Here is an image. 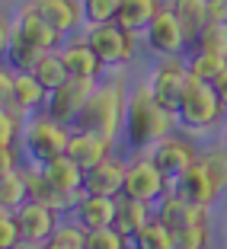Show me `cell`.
Here are the masks:
<instances>
[{
    "mask_svg": "<svg viewBox=\"0 0 227 249\" xmlns=\"http://www.w3.org/2000/svg\"><path fill=\"white\" fill-rule=\"evenodd\" d=\"M125 243H132L128 236H122L115 227H96V230H87V249H122Z\"/></svg>",
    "mask_w": 227,
    "mask_h": 249,
    "instance_id": "cell-31",
    "label": "cell"
},
{
    "mask_svg": "<svg viewBox=\"0 0 227 249\" xmlns=\"http://www.w3.org/2000/svg\"><path fill=\"white\" fill-rule=\"evenodd\" d=\"M224 150H227V128H224Z\"/></svg>",
    "mask_w": 227,
    "mask_h": 249,
    "instance_id": "cell-42",
    "label": "cell"
},
{
    "mask_svg": "<svg viewBox=\"0 0 227 249\" xmlns=\"http://www.w3.org/2000/svg\"><path fill=\"white\" fill-rule=\"evenodd\" d=\"M45 54V48H38L36 42H29V38L22 36L19 29H13V36H10V45H7V61L13 71H32L36 67V61Z\"/></svg>",
    "mask_w": 227,
    "mask_h": 249,
    "instance_id": "cell-24",
    "label": "cell"
},
{
    "mask_svg": "<svg viewBox=\"0 0 227 249\" xmlns=\"http://www.w3.org/2000/svg\"><path fill=\"white\" fill-rule=\"evenodd\" d=\"M93 87H96V80L67 77L61 87H55L52 93H48V115L58 118V122H64V124L77 122V115H80V109L87 106Z\"/></svg>",
    "mask_w": 227,
    "mask_h": 249,
    "instance_id": "cell-9",
    "label": "cell"
},
{
    "mask_svg": "<svg viewBox=\"0 0 227 249\" xmlns=\"http://www.w3.org/2000/svg\"><path fill=\"white\" fill-rule=\"evenodd\" d=\"M195 160H198L195 147H192L186 138H173V134H167V138H160L157 147H154V163L170 176V182H176V179L183 176Z\"/></svg>",
    "mask_w": 227,
    "mask_h": 249,
    "instance_id": "cell-11",
    "label": "cell"
},
{
    "mask_svg": "<svg viewBox=\"0 0 227 249\" xmlns=\"http://www.w3.org/2000/svg\"><path fill=\"white\" fill-rule=\"evenodd\" d=\"M122 7V0H83V19L93 22H112Z\"/></svg>",
    "mask_w": 227,
    "mask_h": 249,
    "instance_id": "cell-32",
    "label": "cell"
},
{
    "mask_svg": "<svg viewBox=\"0 0 227 249\" xmlns=\"http://www.w3.org/2000/svg\"><path fill=\"white\" fill-rule=\"evenodd\" d=\"M205 22H227V0H208V19Z\"/></svg>",
    "mask_w": 227,
    "mask_h": 249,
    "instance_id": "cell-39",
    "label": "cell"
},
{
    "mask_svg": "<svg viewBox=\"0 0 227 249\" xmlns=\"http://www.w3.org/2000/svg\"><path fill=\"white\" fill-rule=\"evenodd\" d=\"M10 36H13V26L3 13H0V54H7V45H10Z\"/></svg>",
    "mask_w": 227,
    "mask_h": 249,
    "instance_id": "cell-40",
    "label": "cell"
},
{
    "mask_svg": "<svg viewBox=\"0 0 227 249\" xmlns=\"http://www.w3.org/2000/svg\"><path fill=\"white\" fill-rule=\"evenodd\" d=\"M45 99H48V89L42 87V80H38L36 73L32 71H16V89H13L10 109H13L16 115H22V112L45 106Z\"/></svg>",
    "mask_w": 227,
    "mask_h": 249,
    "instance_id": "cell-21",
    "label": "cell"
},
{
    "mask_svg": "<svg viewBox=\"0 0 227 249\" xmlns=\"http://www.w3.org/2000/svg\"><path fill=\"white\" fill-rule=\"evenodd\" d=\"M87 42L96 52V58L103 61V64H109V67L125 64V61H132V54H134V32L118 26L115 19L112 22H93L87 29Z\"/></svg>",
    "mask_w": 227,
    "mask_h": 249,
    "instance_id": "cell-5",
    "label": "cell"
},
{
    "mask_svg": "<svg viewBox=\"0 0 227 249\" xmlns=\"http://www.w3.org/2000/svg\"><path fill=\"white\" fill-rule=\"evenodd\" d=\"M32 73H36L38 80H42V87L52 93L55 87H61V83L71 77L67 73V67H64V61H61V54L58 52H45L42 58L36 61V67H32Z\"/></svg>",
    "mask_w": 227,
    "mask_h": 249,
    "instance_id": "cell-26",
    "label": "cell"
},
{
    "mask_svg": "<svg viewBox=\"0 0 227 249\" xmlns=\"http://www.w3.org/2000/svg\"><path fill=\"white\" fill-rule=\"evenodd\" d=\"M227 64V58H221V54H211V52H195L189 58V73L195 77V80H205L211 83L214 77L221 73V67Z\"/></svg>",
    "mask_w": 227,
    "mask_h": 249,
    "instance_id": "cell-30",
    "label": "cell"
},
{
    "mask_svg": "<svg viewBox=\"0 0 227 249\" xmlns=\"http://www.w3.org/2000/svg\"><path fill=\"white\" fill-rule=\"evenodd\" d=\"M170 10L183 19L189 42H195V36L202 32V26L208 19V0H170Z\"/></svg>",
    "mask_w": 227,
    "mask_h": 249,
    "instance_id": "cell-25",
    "label": "cell"
},
{
    "mask_svg": "<svg viewBox=\"0 0 227 249\" xmlns=\"http://www.w3.org/2000/svg\"><path fill=\"white\" fill-rule=\"evenodd\" d=\"M211 87L218 89V96H221V103L227 106V64L221 67V73H218V77H214V80H211Z\"/></svg>",
    "mask_w": 227,
    "mask_h": 249,
    "instance_id": "cell-41",
    "label": "cell"
},
{
    "mask_svg": "<svg viewBox=\"0 0 227 249\" xmlns=\"http://www.w3.org/2000/svg\"><path fill=\"white\" fill-rule=\"evenodd\" d=\"M67 141H71L67 124L58 122V118H52L48 112H45V115H36L29 124H26V131H22V144H26L29 157L38 163V166L48 163L58 154H67Z\"/></svg>",
    "mask_w": 227,
    "mask_h": 249,
    "instance_id": "cell-4",
    "label": "cell"
},
{
    "mask_svg": "<svg viewBox=\"0 0 227 249\" xmlns=\"http://www.w3.org/2000/svg\"><path fill=\"white\" fill-rule=\"evenodd\" d=\"M189 80H192L189 64H186V61H179L176 54H167V58L160 61V67L154 71L151 89H154V96L160 99L163 106H167V109L176 112V103H179V96L186 93Z\"/></svg>",
    "mask_w": 227,
    "mask_h": 249,
    "instance_id": "cell-10",
    "label": "cell"
},
{
    "mask_svg": "<svg viewBox=\"0 0 227 249\" xmlns=\"http://www.w3.org/2000/svg\"><path fill=\"white\" fill-rule=\"evenodd\" d=\"M13 214H16V227H19L22 243H48V236L58 227V208L45 205L38 198H26Z\"/></svg>",
    "mask_w": 227,
    "mask_h": 249,
    "instance_id": "cell-8",
    "label": "cell"
},
{
    "mask_svg": "<svg viewBox=\"0 0 227 249\" xmlns=\"http://www.w3.org/2000/svg\"><path fill=\"white\" fill-rule=\"evenodd\" d=\"M173 124H176V112L167 109L157 99L151 83H141L128 96V106H125V138H128V144L134 150L151 147L160 138L173 134Z\"/></svg>",
    "mask_w": 227,
    "mask_h": 249,
    "instance_id": "cell-1",
    "label": "cell"
},
{
    "mask_svg": "<svg viewBox=\"0 0 227 249\" xmlns=\"http://www.w3.org/2000/svg\"><path fill=\"white\" fill-rule=\"evenodd\" d=\"M147 45H151V52L167 58V54H179L186 45H192V42H189V32H186L183 19L170 7H160L157 16L147 22Z\"/></svg>",
    "mask_w": 227,
    "mask_h": 249,
    "instance_id": "cell-7",
    "label": "cell"
},
{
    "mask_svg": "<svg viewBox=\"0 0 227 249\" xmlns=\"http://www.w3.org/2000/svg\"><path fill=\"white\" fill-rule=\"evenodd\" d=\"M157 10H160V0H122L115 22L125 26L128 32H138V29H147V22L157 16Z\"/></svg>",
    "mask_w": 227,
    "mask_h": 249,
    "instance_id": "cell-22",
    "label": "cell"
},
{
    "mask_svg": "<svg viewBox=\"0 0 227 249\" xmlns=\"http://www.w3.org/2000/svg\"><path fill=\"white\" fill-rule=\"evenodd\" d=\"M67 154L80 163L83 169H90V166H96V163H103L106 157H112V138H106V134H99V131L77 128V131L71 134V141H67Z\"/></svg>",
    "mask_w": 227,
    "mask_h": 249,
    "instance_id": "cell-13",
    "label": "cell"
},
{
    "mask_svg": "<svg viewBox=\"0 0 227 249\" xmlns=\"http://www.w3.org/2000/svg\"><path fill=\"white\" fill-rule=\"evenodd\" d=\"M42 173H45V179H48L55 189L71 192V195H74V192L83 189V173H87V169L74 160L71 154H58V157H52L48 163H42Z\"/></svg>",
    "mask_w": 227,
    "mask_h": 249,
    "instance_id": "cell-16",
    "label": "cell"
},
{
    "mask_svg": "<svg viewBox=\"0 0 227 249\" xmlns=\"http://www.w3.org/2000/svg\"><path fill=\"white\" fill-rule=\"evenodd\" d=\"M32 7L58 32H71L83 22V0H32Z\"/></svg>",
    "mask_w": 227,
    "mask_h": 249,
    "instance_id": "cell-18",
    "label": "cell"
},
{
    "mask_svg": "<svg viewBox=\"0 0 227 249\" xmlns=\"http://www.w3.org/2000/svg\"><path fill=\"white\" fill-rule=\"evenodd\" d=\"M13 89H16V73L0 67V106L13 103Z\"/></svg>",
    "mask_w": 227,
    "mask_h": 249,
    "instance_id": "cell-37",
    "label": "cell"
},
{
    "mask_svg": "<svg viewBox=\"0 0 227 249\" xmlns=\"http://www.w3.org/2000/svg\"><path fill=\"white\" fill-rule=\"evenodd\" d=\"M0 211H3V205H0Z\"/></svg>",
    "mask_w": 227,
    "mask_h": 249,
    "instance_id": "cell-43",
    "label": "cell"
},
{
    "mask_svg": "<svg viewBox=\"0 0 227 249\" xmlns=\"http://www.w3.org/2000/svg\"><path fill=\"white\" fill-rule=\"evenodd\" d=\"M77 220H80L87 230H96V227H109L112 217H115V198H106V195H87L77 198Z\"/></svg>",
    "mask_w": 227,
    "mask_h": 249,
    "instance_id": "cell-20",
    "label": "cell"
},
{
    "mask_svg": "<svg viewBox=\"0 0 227 249\" xmlns=\"http://www.w3.org/2000/svg\"><path fill=\"white\" fill-rule=\"evenodd\" d=\"M22 236H19V227H16V214L13 211H0V249H10L16 246Z\"/></svg>",
    "mask_w": 227,
    "mask_h": 249,
    "instance_id": "cell-34",
    "label": "cell"
},
{
    "mask_svg": "<svg viewBox=\"0 0 227 249\" xmlns=\"http://www.w3.org/2000/svg\"><path fill=\"white\" fill-rule=\"evenodd\" d=\"M13 169H16V150L13 144H7V147H0V176H7Z\"/></svg>",
    "mask_w": 227,
    "mask_h": 249,
    "instance_id": "cell-38",
    "label": "cell"
},
{
    "mask_svg": "<svg viewBox=\"0 0 227 249\" xmlns=\"http://www.w3.org/2000/svg\"><path fill=\"white\" fill-rule=\"evenodd\" d=\"M176 192L179 195H186L189 201H195V205H211L214 198H218V182L211 179V173H208V166L202 160H195L189 169H186L183 176L176 179Z\"/></svg>",
    "mask_w": 227,
    "mask_h": 249,
    "instance_id": "cell-14",
    "label": "cell"
},
{
    "mask_svg": "<svg viewBox=\"0 0 227 249\" xmlns=\"http://www.w3.org/2000/svg\"><path fill=\"white\" fill-rule=\"evenodd\" d=\"M167 192H170V176L154 163V157H138L134 163H128L122 195L138 198V201H147V205H151V201L163 198Z\"/></svg>",
    "mask_w": 227,
    "mask_h": 249,
    "instance_id": "cell-6",
    "label": "cell"
},
{
    "mask_svg": "<svg viewBox=\"0 0 227 249\" xmlns=\"http://www.w3.org/2000/svg\"><path fill=\"white\" fill-rule=\"evenodd\" d=\"M125 106H128V99H125V87L122 83H103V87H93V93H90L87 106L80 109V115H77V128H87V131H99L106 134V138L115 141L118 128H122V112Z\"/></svg>",
    "mask_w": 227,
    "mask_h": 249,
    "instance_id": "cell-2",
    "label": "cell"
},
{
    "mask_svg": "<svg viewBox=\"0 0 227 249\" xmlns=\"http://www.w3.org/2000/svg\"><path fill=\"white\" fill-rule=\"evenodd\" d=\"M208 220L205 224H186V227L176 230V246L179 249H202L208 246Z\"/></svg>",
    "mask_w": 227,
    "mask_h": 249,
    "instance_id": "cell-33",
    "label": "cell"
},
{
    "mask_svg": "<svg viewBox=\"0 0 227 249\" xmlns=\"http://www.w3.org/2000/svg\"><path fill=\"white\" fill-rule=\"evenodd\" d=\"M125 169H128V163L106 157L103 163H96V166H90L83 173V192L87 195L118 198L122 195V185H125Z\"/></svg>",
    "mask_w": 227,
    "mask_h": 249,
    "instance_id": "cell-12",
    "label": "cell"
},
{
    "mask_svg": "<svg viewBox=\"0 0 227 249\" xmlns=\"http://www.w3.org/2000/svg\"><path fill=\"white\" fill-rule=\"evenodd\" d=\"M147 220H151V205H147V201H138V198H128V195L115 198V217H112V227H115L122 236L132 240Z\"/></svg>",
    "mask_w": 227,
    "mask_h": 249,
    "instance_id": "cell-19",
    "label": "cell"
},
{
    "mask_svg": "<svg viewBox=\"0 0 227 249\" xmlns=\"http://www.w3.org/2000/svg\"><path fill=\"white\" fill-rule=\"evenodd\" d=\"M61 61H64L67 73L71 77H80V80H99V71H103V61L96 58V52L90 48V42L83 38V42H74L67 45V48H61Z\"/></svg>",
    "mask_w": 227,
    "mask_h": 249,
    "instance_id": "cell-17",
    "label": "cell"
},
{
    "mask_svg": "<svg viewBox=\"0 0 227 249\" xmlns=\"http://www.w3.org/2000/svg\"><path fill=\"white\" fill-rule=\"evenodd\" d=\"M202 163L208 166L211 179L218 182V189H224V185H227V150H214V154L202 157Z\"/></svg>",
    "mask_w": 227,
    "mask_h": 249,
    "instance_id": "cell-36",
    "label": "cell"
},
{
    "mask_svg": "<svg viewBox=\"0 0 227 249\" xmlns=\"http://www.w3.org/2000/svg\"><path fill=\"white\" fill-rule=\"evenodd\" d=\"M16 131H19V115H16L10 106H0V147L13 144Z\"/></svg>",
    "mask_w": 227,
    "mask_h": 249,
    "instance_id": "cell-35",
    "label": "cell"
},
{
    "mask_svg": "<svg viewBox=\"0 0 227 249\" xmlns=\"http://www.w3.org/2000/svg\"><path fill=\"white\" fill-rule=\"evenodd\" d=\"M157 217H160L163 224H170L173 230H179V227H186V224H205L208 220V208L189 201V198L179 195V192H170V195L160 201Z\"/></svg>",
    "mask_w": 227,
    "mask_h": 249,
    "instance_id": "cell-15",
    "label": "cell"
},
{
    "mask_svg": "<svg viewBox=\"0 0 227 249\" xmlns=\"http://www.w3.org/2000/svg\"><path fill=\"white\" fill-rule=\"evenodd\" d=\"M192 45L198 52H211V54L227 58V22H205Z\"/></svg>",
    "mask_w": 227,
    "mask_h": 249,
    "instance_id": "cell-27",
    "label": "cell"
},
{
    "mask_svg": "<svg viewBox=\"0 0 227 249\" xmlns=\"http://www.w3.org/2000/svg\"><path fill=\"white\" fill-rule=\"evenodd\" d=\"M29 198V189H26V176L22 173H7V176H0V205L7 208V211H16Z\"/></svg>",
    "mask_w": 227,
    "mask_h": 249,
    "instance_id": "cell-28",
    "label": "cell"
},
{
    "mask_svg": "<svg viewBox=\"0 0 227 249\" xmlns=\"http://www.w3.org/2000/svg\"><path fill=\"white\" fill-rule=\"evenodd\" d=\"M132 246H138V249H173L176 246V230L170 224H163L160 217L147 220L144 227L132 236Z\"/></svg>",
    "mask_w": 227,
    "mask_h": 249,
    "instance_id": "cell-23",
    "label": "cell"
},
{
    "mask_svg": "<svg viewBox=\"0 0 227 249\" xmlns=\"http://www.w3.org/2000/svg\"><path fill=\"white\" fill-rule=\"evenodd\" d=\"M45 246H52V249H87V227H83L80 220L71 224V227H67V224H58Z\"/></svg>",
    "mask_w": 227,
    "mask_h": 249,
    "instance_id": "cell-29",
    "label": "cell"
},
{
    "mask_svg": "<svg viewBox=\"0 0 227 249\" xmlns=\"http://www.w3.org/2000/svg\"><path fill=\"white\" fill-rule=\"evenodd\" d=\"M227 106L221 103L218 89L205 80H195L192 77L186 93L179 96V103H176V124H183L189 131H205L224 115Z\"/></svg>",
    "mask_w": 227,
    "mask_h": 249,
    "instance_id": "cell-3",
    "label": "cell"
}]
</instances>
